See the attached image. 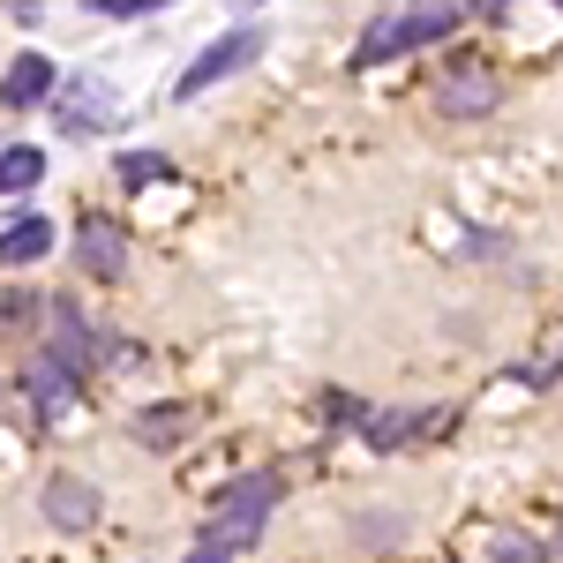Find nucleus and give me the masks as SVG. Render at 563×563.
Masks as SVG:
<instances>
[{
    "mask_svg": "<svg viewBox=\"0 0 563 563\" xmlns=\"http://www.w3.org/2000/svg\"><path fill=\"white\" fill-rule=\"evenodd\" d=\"M278 496H286V481H278V474L225 481V488H218V504H211V526H203V541H196V549H249V541L263 533V519L278 511Z\"/></svg>",
    "mask_w": 563,
    "mask_h": 563,
    "instance_id": "obj_1",
    "label": "nucleus"
},
{
    "mask_svg": "<svg viewBox=\"0 0 563 563\" xmlns=\"http://www.w3.org/2000/svg\"><path fill=\"white\" fill-rule=\"evenodd\" d=\"M23 390H31V406H38L45 421H60V413L76 406V376H68V368H60L53 353H38V361L23 368Z\"/></svg>",
    "mask_w": 563,
    "mask_h": 563,
    "instance_id": "obj_9",
    "label": "nucleus"
},
{
    "mask_svg": "<svg viewBox=\"0 0 563 563\" xmlns=\"http://www.w3.org/2000/svg\"><path fill=\"white\" fill-rule=\"evenodd\" d=\"M188 563H225V549H196V556H188Z\"/></svg>",
    "mask_w": 563,
    "mask_h": 563,
    "instance_id": "obj_20",
    "label": "nucleus"
},
{
    "mask_svg": "<svg viewBox=\"0 0 563 563\" xmlns=\"http://www.w3.org/2000/svg\"><path fill=\"white\" fill-rule=\"evenodd\" d=\"M488 556H496V563H549V549H541V541H526V533H511V526H504V533H488Z\"/></svg>",
    "mask_w": 563,
    "mask_h": 563,
    "instance_id": "obj_15",
    "label": "nucleus"
},
{
    "mask_svg": "<svg viewBox=\"0 0 563 563\" xmlns=\"http://www.w3.org/2000/svg\"><path fill=\"white\" fill-rule=\"evenodd\" d=\"M76 263H84L90 278H129V233H121V218L106 211H84L76 218Z\"/></svg>",
    "mask_w": 563,
    "mask_h": 563,
    "instance_id": "obj_4",
    "label": "nucleus"
},
{
    "mask_svg": "<svg viewBox=\"0 0 563 563\" xmlns=\"http://www.w3.org/2000/svg\"><path fill=\"white\" fill-rule=\"evenodd\" d=\"M38 256H53V218H45V211H15V225L0 233V271L38 263Z\"/></svg>",
    "mask_w": 563,
    "mask_h": 563,
    "instance_id": "obj_10",
    "label": "nucleus"
},
{
    "mask_svg": "<svg viewBox=\"0 0 563 563\" xmlns=\"http://www.w3.org/2000/svg\"><path fill=\"white\" fill-rule=\"evenodd\" d=\"M31 316H38L31 294H0V323H31Z\"/></svg>",
    "mask_w": 563,
    "mask_h": 563,
    "instance_id": "obj_18",
    "label": "nucleus"
},
{
    "mask_svg": "<svg viewBox=\"0 0 563 563\" xmlns=\"http://www.w3.org/2000/svg\"><path fill=\"white\" fill-rule=\"evenodd\" d=\"M504 106V84H496V68H481V60H451L443 76H435V113H451V121H481V113H496Z\"/></svg>",
    "mask_w": 563,
    "mask_h": 563,
    "instance_id": "obj_2",
    "label": "nucleus"
},
{
    "mask_svg": "<svg viewBox=\"0 0 563 563\" xmlns=\"http://www.w3.org/2000/svg\"><path fill=\"white\" fill-rule=\"evenodd\" d=\"M45 519L68 526V533H84V526L98 519V488L76 481V474H53V481H45Z\"/></svg>",
    "mask_w": 563,
    "mask_h": 563,
    "instance_id": "obj_8",
    "label": "nucleus"
},
{
    "mask_svg": "<svg viewBox=\"0 0 563 563\" xmlns=\"http://www.w3.org/2000/svg\"><path fill=\"white\" fill-rule=\"evenodd\" d=\"M53 84H60V76H53V60H45V53H15V60H8L0 98H8V106H45V98H53Z\"/></svg>",
    "mask_w": 563,
    "mask_h": 563,
    "instance_id": "obj_11",
    "label": "nucleus"
},
{
    "mask_svg": "<svg viewBox=\"0 0 563 563\" xmlns=\"http://www.w3.org/2000/svg\"><path fill=\"white\" fill-rule=\"evenodd\" d=\"M263 53V31H225V38H211L196 60H188V76H180L174 98H203L211 84H225V76H241L249 60Z\"/></svg>",
    "mask_w": 563,
    "mask_h": 563,
    "instance_id": "obj_3",
    "label": "nucleus"
},
{
    "mask_svg": "<svg viewBox=\"0 0 563 563\" xmlns=\"http://www.w3.org/2000/svg\"><path fill=\"white\" fill-rule=\"evenodd\" d=\"M135 353H143V346H135V339H106V346H98V361H113V368H129Z\"/></svg>",
    "mask_w": 563,
    "mask_h": 563,
    "instance_id": "obj_19",
    "label": "nucleus"
},
{
    "mask_svg": "<svg viewBox=\"0 0 563 563\" xmlns=\"http://www.w3.org/2000/svg\"><path fill=\"white\" fill-rule=\"evenodd\" d=\"M474 8H481V15H504V8H511V0H474Z\"/></svg>",
    "mask_w": 563,
    "mask_h": 563,
    "instance_id": "obj_21",
    "label": "nucleus"
},
{
    "mask_svg": "<svg viewBox=\"0 0 563 563\" xmlns=\"http://www.w3.org/2000/svg\"><path fill=\"white\" fill-rule=\"evenodd\" d=\"M421 421H429L421 406H398V413H361V435H368V451H398V443L421 429Z\"/></svg>",
    "mask_w": 563,
    "mask_h": 563,
    "instance_id": "obj_12",
    "label": "nucleus"
},
{
    "mask_svg": "<svg viewBox=\"0 0 563 563\" xmlns=\"http://www.w3.org/2000/svg\"><path fill=\"white\" fill-rule=\"evenodd\" d=\"M45 353H53L68 376H84L90 361H98V331L76 316V301H53V308H45Z\"/></svg>",
    "mask_w": 563,
    "mask_h": 563,
    "instance_id": "obj_5",
    "label": "nucleus"
},
{
    "mask_svg": "<svg viewBox=\"0 0 563 563\" xmlns=\"http://www.w3.org/2000/svg\"><path fill=\"white\" fill-rule=\"evenodd\" d=\"M241 8H256V0H241Z\"/></svg>",
    "mask_w": 563,
    "mask_h": 563,
    "instance_id": "obj_22",
    "label": "nucleus"
},
{
    "mask_svg": "<svg viewBox=\"0 0 563 563\" xmlns=\"http://www.w3.org/2000/svg\"><path fill=\"white\" fill-rule=\"evenodd\" d=\"M45 174V151L38 143H15V151H0V196H23V188H38Z\"/></svg>",
    "mask_w": 563,
    "mask_h": 563,
    "instance_id": "obj_13",
    "label": "nucleus"
},
{
    "mask_svg": "<svg viewBox=\"0 0 563 563\" xmlns=\"http://www.w3.org/2000/svg\"><path fill=\"white\" fill-rule=\"evenodd\" d=\"M121 180H129V188H151V180H174V166H166L158 151H129V158H121Z\"/></svg>",
    "mask_w": 563,
    "mask_h": 563,
    "instance_id": "obj_16",
    "label": "nucleus"
},
{
    "mask_svg": "<svg viewBox=\"0 0 563 563\" xmlns=\"http://www.w3.org/2000/svg\"><path fill=\"white\" fill-rule=\"evenodd\" d=\"M98 15H151V8H166V0H84Z\"/></svg>",
    "mask_w": 563,
    "mask_h": 563,
    "instance_id": "obj_17",
    "label": "nucleus"
},
{
    "mask_svg": "<svg viewBox=\"0 0 563 563\" xmlns=\"http://www.w3.org/2000/svg\"><path fill=\"white\" fill-rule=\"evenodd\" d=\"M459 15H466V0H413L406 15H390V45L406 53V45L451 38V31H459Z\"/></svg>",
    "mask_w": 563,
    "mask_h": 563,
    "instance_id": "obj_6",
    "label": "nucleus"
},
{
    "mask_svg": "<svg viewBox=\"0 0 563 563\" xmlns=\"http://www.w3.org/2000/svg\"><path fill=\"white\" fill-rule=\"evenodd\" d=\"M180 429H196V406H158V413L135 421V443H174Z\"/></svg>",
    "mask_w": 563,
    "mask_h": 563,
    "instance_id": "obj_14",
    "label": "nucleus"
},
{
    "mask_svg": "<svg viewBox=\"0 0 563 563\" xmlns=\"http://www.w3.org/2000/svg\"><path fill=\"white\" fill-rule=\"evenodd\" d=\"M113 113H121V106H113V84H106V76H76V84H68V106H60V129L76 135V129H113Z\"/></svg>",
    "mask_w": 563,
    "mask_h": 563,
    "instance_id": "obj_7",
    "label": "nucleus"
}]
</instances>
